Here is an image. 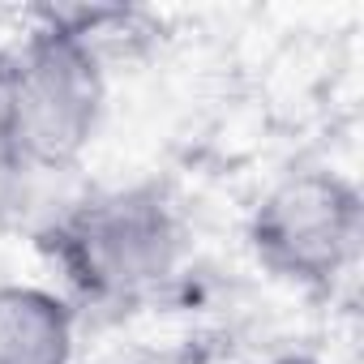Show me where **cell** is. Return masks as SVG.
I'll use <instances>...</instances> for the list:
<instances>
[{
	"label": "cell",
	"instance_id": "7a4b0ae2",
	"mask_svg": "<svg viewBox=\"0 0 364 364\" xmlns=\"http://www.w3.org/2000/svg\"><path fill=\"white\" fill-rule=\"evenodd\" d=\"M14 60V124L22 167L60 171L82 159L95 141L103 103H107V73L103 56L73 31L48 22L26 35Z\"/></svg>",
	"mask_w": 364,
	"mask_h": 364
},
{
	"label": "cell",
	"instance_id": "6da1fadb",
	"mask_svg": "<svg viewBox=\"0 0 364 364\" xmlns=\"http://www.w3.org/2000/svg\"><path fill=\"white\" fill-rule=\"evenodd\" d=\"M52 266L90 304H124L167 283L185 253V228L150 185L86 198L48 232Z\"/></svg>",
	"mask_w": 364,
	"mask_h": 364
},
{
	"label": "cell",
	"instance_id": "3957f363",
	"mask_svg": "<svg viewBox=\"0 0 364 364\" xmlns=\"http://www.w3.org/2000/svg\"><path fill=\"white\" fill-rule=\"evenodd\" d=\"M364 202L347 176L304 167L283 176L249 219L253 257L287 283L330 287L360 249Z\"/></svg>",
	"mask_w": 364,
	"mask_h": 364
},
{
	"label": "cell",
	"instance_id": "277c9868",
	"mask_svg": "<svg viewBox=\"0 0 364 364\" xmlns=\"http://www.w3.org/2000/svg\"><path fill=\"white\" fill-rule=\"evenodd\" d=\"M73 304L48 287H0V364H69Z\"/></svg>",
	"mask_w": 364,
	"mask_h": 364
},
{
	"label": "cell",
	"instance_id": "8992f818",
	"mask_svg": "<svg viewBox=\"0 0 364 364\" xmlns=\"http://www.w3.org/2000/svg\"><path fill=\"white\" fill-rule=\"evenodd\" d=\"M270 364H321V360H313V355H300V351H291V355H274Z\"/></svg>",
	"mask_w": 364,
	"mask_h": 364
},
{
	"label": "cell",
	"instance_id": "5b68a950",
	"mask_svg": "<svg viewBox=\"0 0 364 364\" xmlns=\"http://www.w3.org/2000/svg\"><path fill=\"white\" fill-rule=\"evenodd\" d=\"M22 171V150H18V124H14V60L0 52V185Z\"/></svg>",
	"mask_w": 364,
	"mask_h": 364
}]
</instances>
